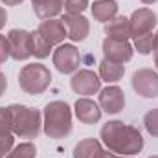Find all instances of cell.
Returning a JSON list of instances; mask_svg holds the SVG:
<instances>
[{"label": "cell", "instance_id": "6da1fadb", "mask_svg": "<svg viewBox=\"0 0 158 158\" xmlns=\"http://www.w3.org/2000/svg\"><path fill=\"white\" fill-rule=\"evenodd\" d=\"M101 140L109 151L116 153L119 156H132L143 149L142 132L136 127L127 125L119 119L107 121L101 127Z\"/></svg>", "mask_w": 158, "mask_h": 158}, {"label": "cell", "instance_id": "7a4b0ae2", "mask_svg": "<svg viewBox=\"0 0 158 158\" xmlns=\"http://www.w3.org/2000/svg\"><path fill=\"white\" fill-rule=\"evenodd\" d=\"M42 129L48 138L61 140L72 131V110L64 101H50L42 112Z\"/></svg>", "mask_w": 158, "mask_h": 158}, {"label": "cell", "instance_id": "3957f363", "mask_svg": "<svg viewBox=\"0 0 158 158\" xmlns=\"http://www.w3.org/2000/svg\"><path fill=\"white\" fill-rule=\"evenodd\" d=\"M11 132L19 138H37L42 129V114L26 105H9Z\"/></svg>", "mask_w": 158, "mask_h": 158}, {"label": "cell", "instance_id": "277c9868", "mask_svg": "<svg viewBox=\"0 0 158 158\" xmlns=\"http://www.w3.org/2000/svg\"><path fill=\"white\" fill-rule=\"evenodd\" d=\"M52 83V74L50 70L40 64V63H31V64H26L20 74H19V86L24 94H30V96H39L42 94Z\"/></svg>", "mask_w": 158, "mask_h": 158}, {"label": "cell", "instance_id": "5b68a950", "mask_svg": "<svg viewBox=\"0 0 158 158\" xmlns=\"http://www.w3.org/2000/svg\"><path fill=\"white\" fill-rule=\"evenodd\" d=\"M131 85L134 92L142 98H158V72L153 68H140L132 74Z\"/></svg>", "mask_w": 158, "mask_h": 158}, {"label": "cell", "instance_id": "8992f818", "mask_svg": "<svg viewBox=\"0 0 158 158\" xmlns=\"http://www.w3.org/2000/svg\"><path fill=\"white\" fill-rule=\"evenodd\" d=\"M53 64L61 74H74L81 64V53L74 44H59L53 50Z\"/></svg>", "mask_w": 158, "mask_h": 158}, {"label": "cell", "instance_id": "52a82bcc", "mask_svg": "<svg viewBox=\"0 0 158 158\" xmlns=\"http://www.w3.org/2000/svg\"><path fill=\"white\" fill-rule=\"evenodd\" d=\"M9 57L15 61H26L31 57V33L26 30H11L7 33Z\"/></svg>", "mask_w": 158, "mask_h": 158}, {"label": "cell", "instance_id": "ba28073f", "mask_svg": "<svg viewBox=\"0 0 158 158\" xmlns=\"http://www.w3.org/2000/svg\"><path fill=\"white\" fill-rule=\"evenodd\" d=\"M70 86L79 96H92L101 90V79L92 70H77L70 79Z\"/></svg>", "mask_w": 158, "mask_h": 158}, {"label": "cell", "instance_id": "9c48e42d", "mask_svg": "<svg viewBox=\"0 0 158 158\" xmlns=\"http://www.w3.org/2000/svg\"><path fill=\"white\" fill-rule=\"evenodd\" d=\"M158 17L156 13L149 7H140L136 9L131 17H129V26H131V37H138L143 33L153 31V28L156 26Z\"/></svg>", "mask_w": 158, "mask_h": 158}, {"label": "cell", "instance_id": "30bf717a", "mask_svg": "<svg viewBox=\"0 0 158 158\" xmlns=\"http://www.w3.org/2000/svg\"><path fill=\"white\" fill-rule=\"evenodd\" d=\"M103 55L107 61H112V63H119V64H125L132 59V44L129 40H116V39H107L103 40Z\"/></svg>", "mask_w": 158, "mask_h": 158}, {"label": "cell", "instance_id": "8fae6325", "mask_svg": "<svg viewBox=\"0 0 158 158\" xmlns=\"http://www.w3.org/2000/svg\"><path fill=\"white\" fill-rule=\"evenodd\" d=\"M99 107L107 114H119L125 107V94L116 85H109L99 90Z\"/></svg>", "mask_w": 158, "mask_h": 158}, {"label": "cell", "instance_id": "7c38bea8", "mask_svg": "<svg viewBox=\"0 0 158 158\" xmlns=\"http://www.w3.org/2000/svg\"><path fill=\"white\" fill-rule=\"evenodd\" d=\"M61 20H63V24L66 26L68 37L74 40V42H81V40H85L88 37V33H90V22H88L86 17L64 13Z\"/></svg>", "mask_w": 158, "mask_h": 158}, {"label": "cell", "instance_id": "4fadbf2b", "mask_svg": "<svg viewBox=\"0 0 158 158\" xmlns=\"http://www.w3.org/2000/svg\"><path fill=\"white\" fill-rule=\"evenodd\" d=\"M74 112L81 123L85 125H92V123H98L101 119V107L99 103L88 99V98H79L74 105Z\"/></svg>", "mask_w": 158, "mask_h": 158}, {"label": "cell", "instance_id": "5bb4252c", "mask_svg": "<svg viewBox=\"0 0 158 158\" xmlns=\"http://www.w3.org/2000/svg\"><path fill=\"white\" fill-rule=\"evenodd\" d=\"M37 31H39L40 35L48 40L52 46H53V44H63V40L68 37L66 26H64L63 20H59V19H48V20H42Z\"/></svg>", "mask_w": 158, "mask_h": 158}, {"label": "cell", "instance_id": "9a60e30c", "mask_svg": "<svg viewBox=\"0 0 158 158\" xmlns=\"http://www.w3.org/2000/svg\"><path fill=\"white\" fill-rule=\"evenodd\" d=\"M31 2H33V11L40 20L55 19L64 9V0H31Z\"/></svg>", "mask_w": 158, "mask_h": 158}, {"label": "cell", "instance_id": "2e32d148", "mask_svg": "<svg viewBox=\"0 0 158 158\" xmlns=\"http://www.w3.org/2000/svg\"><path fill=\"white\" fill-rule=\"evenodd\" d=\"M105 33L109 39L116 40H129L131 37V26H129V19L127 17H114L112 20H109L105 24Z\"/></svg>", "mask_w": 158, "mask_h": 158}, {"label": "cell", "instance_id": "e0dca14e", "mask_svg": "<svg viewBox=\"0 0 158 158\" xmlns=\"http://www.w3.org/2000/svg\"><path fill=\"white\" fill-rule=\"evenodd\" d=\"M118 15V2L116 0H96L92 6V17L98 22L107 24Z\"/></svg>", "mask_w": 158, "mask_h": 158}, {"label": "cell", "instance_id": "ac0fdd59", "mask_svg": "<svg viewBox=\"0 0 158 158\" xmlns=\"http://www.w3.org/2000/svg\"><path fill=\"white\" fill-rule=\"evenodd\" d=\"M123 74H125V66L119 64V63H112V61H107V59H103L99 63V79L109 83V85L118 83L119 79L123 77Z\"/></svg>", "mask_w": 158, "mask_h": 158}, {"label": "cell", "instance_id": "d6986e66", "mask_svg": "<svg viewBox=\"0 0 158 158\" xmlns=\"http://www.w3.org/2000/svg\"><path fill=\"white\" fill-rule=\"evenodd\" d=\"M101 151V143L96 138H85L74 147V158H96Z\"/></svg>", "mask_w": 158, "mask_h": 158}, {"label": "cell", "instance_id": "ffe728a7", "mask_svg": "<svg viewBox=\"0 0 158 158\" xmlns=\"http://www.w3.org/2000/svg\"><path fill=\"white\" fill-rule=\"evenodd\" d=\"M50 52H52V44L39 31H33L31 33V55H35L37 59H46Z\"/></svg>", "mask_w": 158, "mask_h": 158}, {"label": "cell", "instance_id": "44dd1931", "mask_svg": "<svg viewBox=\"0 0 158 158\" xmlns=\"http://www.w3.org/2000/svg\"><path fill=\"white\" fill-rule=\"evenodd\" d=\"M35 155H37V147H35V143H31V142H24V143L13 147L6 158H35Z\"/></svg>", "mask_w": 158, "mask_h": 158}, {"label": "cell", "instance_id": "7402d4cb", "mask_svg": "<svg viewBox=\"0 0 158 158\" xmlns=\"http://www.w3.org/2000/svg\"><path fill=\"white\" fill-rule=\"evenodd\" d=\"M153 42H155V33L149 31V33L134 37V46L132 48H136L138 53H142V55H149L153 52Z\"/></svg>", "mask_w": 158, "mask_h": 158}, {"label": "cell", "instance_id": "603a6c76", "mask_svg": "<svg viewBox=\"0 0 158 158\" xmlns=\"http://www.w3.org/2000/svg\"><path fill=\"white\" fill-rule=\"evenodd\" d=\"M143 127L151 136L158 138V109H151L143 116Z\"/></svg>", "mask_w": 158, "mask_h": 158}, {"label": "cell", "instance_id": "cb8c5ba5", "mask_svg": "<svg viewBox=\"0 0 158 158\" xmlns=\"http://www.w3.org/2000/svg\"><path fill=\"white\" fill-rule=\"evenodd\" d=\"M88 7V0H64V11L68 15H81Z\"/></svg>", "mask_w": 158, "mask_h": 158}, {"label": "cell", "instance_id": "d4e9b609", "mask_svg": "<svg viewBox=\"0 0 158 158\" xmlns=\"http://www.w3.org/2000/svg\"><path fill=\"white\" fill-rule=\"evenodd\" d=\"M15 138L11 132H0V158H6L9 155V151L13 149Z\"/></svg>", "mask_w": 158, "mask_h": 158}, {"label": "cell", "instance_id": "484cf974", "mask_svg": "<svg viewBox=\"0 0 158 158\" xmlns=\"http://www.w3.org/2000/svg\"><path fill=\"white\" fill-rule=\"evenodd\" d=\"M0 132H11V112H9V107H0Z\"/></svg>", "mask_w": 158, "mask_h": 158}, {"label": "cell", "instance_id": "4316f807", "mask_svg": "<svg viewBox=\"0 0 158 158\" xmlns=\"http://www.w3.org/2000/svg\"><path fill=\"white\" fill-rule=\"evenodd\" d=\"M9 57V44H7V37L0 35V64L6 63Z\"/></svg>", "mask_w": 158, "mask_h": 158}, {"label": "cell", "instance_id": "83f0119b", "mask_svg": "<svg viewBox=\"0 0 158 158\" xmlns=\"http://www.w3.org/2000/svg\"><path fill=\"white\" fill-rule=\"evenodd\" d=\"M96 158H132V156H119V155H114L112 151H103V149H101L99 155Z\"/></svg>", "mask_w": 158, "mask_h": 158}, {"label": "cell", "instance_id": "f1b7e54d", "mask_svg": "<svg viewBox=\"0 0 158 158\" xmlns=\"http://www.w3.org/2000/svg\"><path fill=\"white\" fill-rule=\"evenodd\" d=\"M6 88H7V79H6V76L0 72V98H2V94L6 92Z\"/></svg>", "mask_w": 158, "mask_h": 158}, {"label": "cell", "instance_id": "f546056e", "mask_svg": "<svg viewBox=\"0 0 158 158\" xmlns=\"http://www.w3.org/2000/svg\"><path fill=\"white\" fill-rule=\"evenodd\" d=\"M6 22H7V13H6L4 7H0V30L6 26Z\"/></svg>", "mask_w": 158, "mask_h": 158}, {"label": "cell", "instance_id": "4dcf8cb0", "mask_svg": "<svg viewBox=\"0 0 158 158\" xmlns=\"http://www.w3.org/2000/svg\"><path fill=\"white\" fill-rule=\"evenodd\" d=\"M4 2V6H19L22 0H2Z\"/></svg>", "mask_w": 158, "mask_h": 158}, {"label": "cell", "instance_id": "1f68e13d", "mask_svg": "<svg viewBox=\"0 0 158 158\" xmlns=\"http://www.w3.org/2000/svg\"><path fill=\"white\" fill-rule=\"evenodd\" d=\"M153 53H158V31L155 33V42H153Z\"/></svg>", "mask_w": 158, "mask_h": 158}, {"label": "cell", "instance_id": "d6a6232c", "mask_svg": "<svg viewBox=\"0 0 158 158\" xmlns=\"http://www.w3.org/2000/svg\"><path fill=\"white\" fill-rule=\"evenodd\" d=\"M140 2H142V4H145V6H149V4H155L156 0H140Z\"/></svg>", "mask_w": 158, "mask_h": 158}, {"label": "cell", "instance_id": "836d02e7", "mask_svg": "<svg viewBox=\"0 0 158 158\" xmlns=\"http://www.w3.org/2000/svg\"><path fill=\"white\" fill-rule=\"evenodd\" d=\"M155 64H156V70H158V53H155Z\"/></svg>", "mask_w": 158, "mask_h": 158}, {"label": "cell", "instance_id": "e575fe53", "mask_svg": "<svg viewBox=\"0 0 158 158\" xmlns=\"http://www.w3.org/2000/svg\"><path fill=\"white\" fill-rule=\"evenodd\" d=\"M149 158H158V156H156V155H155V156H149Z\"/></svg>", "mask_w": 158, "mask_h": 158}]
</instances>
